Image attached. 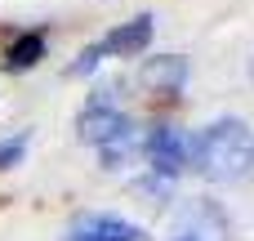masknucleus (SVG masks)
I'll list each match as a JSON object with an SVG mask.
<instances>
[{
	"label": "nucleus",
	"instance_id": "f257e3e1",
	"mask_svg": "<svg viewBox=\"0 0 254 241\" xmlns=\"http://www.w3.org/2000/svg\"><path fill=\"white\" fill-rule=\"evenodd\" d=\"M188 165L205 183H241L254 170V130L241 116L210 121L196 139H188Z\"/></svg>",
	"mask_w": 254,
	"mask_h": 241
},
{
	"label": "nucleus",
	"instance_id": "f03ea898",
	"mask_svg": "<svg viewBox=\"0 0 254 241\" xmlns=\"http://www.w3.org/2000/svg\"><path fill=\"white\" fill-rule=\"evenodd\" d=\"M143 161H147L152 179L174 183V179L188 170V134H179L174 125H147V139H143Z\"/></svg>",
	"mask_w": 254,
	"mask_h": 241
},
{
	"label": "nucleus",
	"instance_id": "7ed1b4c3",
	"mask_svg": "<svg viewBox=\"0 0 254 241\" xmlns=\"http://www.w3.org/2000/svg\"><path fill=\"white\" fill-rule=\"evenodd\" d=\"M125 125H129V116L112 103L107 89H98V94L80 107V116H76V134H80V143H94V148H103L107 139H116Z\"/></svg>",
	"mask_w": 254,
	"mask_h": 241
},
{
	"label": "nucleus",
	"instance_id": "20e7f679",
	"mask_svg": "<svg viewBox=\"0 0 254 241\" xmlns=\"http://www.w3.org/2000/svg\"><path fill=\"white\" fill-rule=\"evenodd\" d=\"M63 241H147V233L121 215H85L67 228Z\"/></svg>",
	"mask_w": 254,
	"mask_h": 241
},
{
	"label": "nucleus",
	"instance_id": "39448f33",
	"mask_svg": "<svg viewBox=\"0 0 254 241\" xmlns=\"http://www.w3.org/2000/svg\"><path fill=\"white\" fill-rule=\"evenodd\" d=\"M138 80H143L152 94H179L183 80H188V58H179V54H156V58L143 63Z\"/></svg>",
	"mask_w": 254,
	"mask_h": 241
},
{
	"label": "nucleus",
	"instance_id": "423d86ee",
	"mask_svg": "<svg viewBox=\"0 0 254 241\" xmlns=\"http://www.w3.org/2000/svg\"><path fill=\"white\" fill-rule=\"evenodd\" d=\"M152 13H138V18H129V22H121V27H112L107 31V40H98L103 45V54H121V58H129V54H143L147 45H152Z\"/></svg>",
	"mask_w": 254,
	"mask_h": 241
},
{
	"label": "nucleus",
	"instance_id": "0eeeda50",
	"mask_svg": "<svg viewBox=\"0 0 254 241\" xmlns=\"http://www.w3.org/2000/svg\"><path fill=\"white\" fill-rule=\"evenodd\" d=\"M143 139H147V130L129 121V125H125V130H121L116 139H107V143L98 148L103 165H107V170H121V165H129L134 157H143Z\"/></svg>",
	"mask_w": 254,
	"mask_h": 241
},
{
	"label": "nucleus",
	"instance_id": "6e6552de",
	"mask_svg": "<svg viewBox=\"0 0 254 241\" xmlns=\"http://www.w3.org/2000/svg\"><path fill=\"white\" fill-rule=\"evenodd\" d=\"M40 58H45V36H40V31H22V36L4 49L0 67H4V72H31Z\"/></svg>",
	"mask_w": 254,
	"mask_h": 241
},
{
	"label": "nucleus",
	"instance_id": "1a4fd4ad",
	"mask_svg": "<svg viewBox=\"0 0 254 241\" xmlns=\"http://www.w3.org/2000/svg\"><path fill=\"white\" fill-rule=\"evenodd\" d=\"M22 152H27V134L4 139V143H0V170H13V165L22 161Z\"/></svg>",
	"mask_w": 254,
	"mask_h": 241
},
{
	"label": "nucleus",
	"instance_id": "9d476101",
	"mask_svg": "<svg viewBox=\"0 0 254 241\" xmlns=\"http://www.w3.org/2000/svg\"><path fill=\"white\" fill-rule=\"evenodd\" d=\"M98 63H103V45H89V49H80V58L71 63V76H89Z\"/></svg>",
	"mask_w": 254,
	"mask_h": 241
},
{
	"label": "nucleus",
	"instance_id": "9b49d317",
	"mask_svg": "<svg viewBox=\"0 0 254 241\" xmlns=\"http://www.w3.org/2000/svg\"><path fill=\"white\" fill-rule=\"evenodd\" d=\"M170 241H192V237H188V233H179V228H174V237H170Z\"/></svg>",
	"mask_w": 254,
	"mask_h": 241
}]
</instances>
